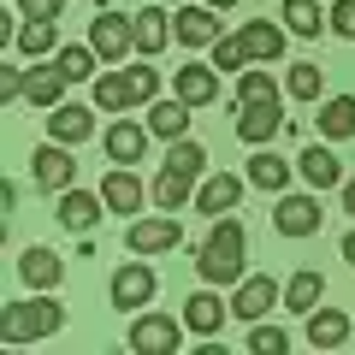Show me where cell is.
<instances>
[{"label": "cell", "mask_w": 355, "mask_h": 355, "mask_svg": "<svg viewBox=\"0 0 355 355\" xmlns=\"http://www.w3.org/2000/svg\"><path fill=\"white\" fill-rule=\"evenodd\" d=\"M249 349H254V355H284V349H291V331H279V326H261V320H254V331H249Z\"/></svg>", "instance_id": "cell-38"}, {"label": "cell", "mask_w": 355, "mask_h": 355, "mask_svg": "<svg viewBox=\"0 0 355 355\" xmlns=\"http://www.w3.org/2000/svg\"><path fill=\"white\" fill-rule=\"evenodd\" d=\"M243 261H249V231H243L237 219L219 214L214 225H207L202 249H196V272H202L207 284H237L243 279Z\"/></svg>", "instance_id": "cell-1"}, {"label": "cell", "mask_w": 355, "mask_h": 355, "mask_svg": "<svg viewBox=\"0 0 355 355\" xmlns=\"http://www.w3.org/2000/svg\"><path fill=\"white\" fill-rule=\"evenodd\" d=\"M202 166H207L202 142L178 137L172 148H166V166H160V178H154V202H160V214H178V207L196 196V178H202Z\"/></svg>", "instance_id": "cell-2"}, {"label": "cell", "mask_w": 355, "mask_h": 355, "mask_svg": "<svg viewBox=\"0 0 355 355\" xmlns=\"http://www.w3.org/2000/svg\"><path fill=\"white\" fill-rule=\"evenodd\" d=\"M308 343H314V349H338V343H349V314H338V308H314V314H308Z\"/></svg>", "instance_id": "cell-26"}, {"label": "cell", "mask_w": 355, "mask_h": 355, "mask_svg": "<svg viewBox=\"0 0 355 355\" xmlns=\"http://www.w3.org/2000/svg\"><path fill=\"white\" fill-rule=\"evenodd\" d=\"M71 154H65V142H42L36 154H30V178H36V190H71Z\"/></svg>", "instance_id": "cell-10"}, {"label": "cell", "mask_w": 355, "mask_h": 355, "mask_svg": "<svg viewBox=\"0 0 355 355\" xmlns=\"http://www.w3.org/2000/svg\"><path fill=\"white\" fill-rule=\"evenodd\" d=\"M225 314H231V308H225V302H219V296H214V291H196V296H190V302H184V326H190V331H196V338H214V331H219V326H225Z\"/></svg>", "instance_id": "cell-23"}, {"label": "cell", "mask_w": 355, "mask_h": 355, "mask_svg": "<svg viewBox=\"0 0 355 355\" xmlns=\"http://www.w3.org/2000/svg\"><path fill=\"white\" fill-rule=\"evenodd\" d=\"M320 196H279V214H272V225L284 231V237H314L320 231Z\"/></svg>", "instance_id": "cell-12"}, {"label": "cell", "mask_w": 355, "mask_h": 355, "mask_svg": "<svg viewBox=\"0 0 355 355\" xmlns=\"http://www.w3.org/2000/svg\"><path fill=\"white\" fill-rule=\"evenodd\" d=\"M284 18L272 24V18H254V24H243V48H249V60H261V65H272V60H284Z\"/></svg>", "instance_id": "cell-17"}, {"label": "cell", "mask_w": 355, "mask_h": 355, "mask_svg": "<svg viewBox=\"0 0 355 355\" xmlns=\"http://www.w3.org/2000/svg\"><path fill=\"white\" fill-rule=\"evenodd\" d=\"M343 214H355V178H343Z\"/></svg>", "instance_id": "cell-42"}, {"label": "cell", "mask_w": 355, "mask_h": 355, "mask_svg": "<svg viewBox=\"0 0 355 355\" xmlns=\"http://www.w3.org/2000/svg\"><path fill=\"white\" fill-rule=\"evenodd\" d=\"M65 326V308L48 291H36L30 302H6L0 308V343H42Z\"/></svg>", "instance_id": "cell-3"}, {"label": "cell", "mask_w": 355, "mask_h": 355, "mask_svg": "<svg viewBox=\"0 0 355 355\" xmlns=\"http://www.w3.org/2000/svg\"><path fill=\"white\" fill-rule=\"evenodd\" d=\"M166 42H172V18H166L160 6H142V12H137V53H148V60H154Z\"/></svg>", "instance_id": "cell-28"}, {"label": "cell", "mask_w": 355, "mask_h": 355, "mask_svg": "<svg viewBox=\"0 0 355 355\" xmlns=\"http://www.w3.org/2000/svg\"><path fill=\"white\" fill-rule=\"evenodd\" d=\"M249 184L254 190H272V196H284V184H291V160H279L272 148H261L249 160Z\"/></svg>", "instance_id": "cell-29"}, {"label": "cell", "mask_w": 355, "mask_h": 355, "mask_svg": "<svg viewBox=\"0 0 355 355\" xmlns=\"http://www.w3.org/2000/svg\"><path fill=\"white\" fill-rule=\"evenodd\" d=\"M53 214H60V225H65V231H77V237H83V231L101 225L107 196H95V190H60V207H53Z\"/></svg>", "instance_id": "cell-11"}, {"label": "cell", "mask_w": 355, "mask_h": 355, "mask_svg": "<svg viewBox=\"0 0 355 355\" xmlns=\"http://www.w3.org/2000/svg\"><path fill=\"white\" fill-rule=\"evenodd\" d=\"M184 320H172V314H142L137 326H130V349L137 355H178V343H184Z\"/></svg>", "instance_id": "cell-6"}, {"label": "cell", "mask_w": 355, "mask_h": 355, "mask_svg": "<svg viewBox=\"0 0 355 355\" xmlns=\"http://www.w3.org/2000/svg\"><path fill=\"white\" fill-rule=\"evenodd\" d=\"M89 48L101 53L107 65H125L130 48H137V18H125V12H101L95 24H89Z\"/></svg>", "instance_id": "cell-4"}, {"label": "cell", "mask_w": 355, "mask_h": 355, "mask_svg": "<svg viewBox=\"0 0 355 355\" xmlns=\"http://www.w3.org/2000/svg\"><path fill=\"white\" fill-rule=\"evenodd\" d=\"M320 296H326V279H320L314 266H302V272H291V284H284V308H291V314H314L320 308Z\"/></svg>", "instance_id": "cell-24"}, {"label": "cell", "mask_w": 355, "mask_h": 355, "mask_svg": "<svg viewBox=\"0 0 355 355\" xmlns=\"http://www.w3.org/2000/svg\"><path fill=\"white\" fill-rule=\"evenodd\" d=\"M184 243V225H178V214H160V219H130L125 231V249L130 254H166Z\"/></svg>", "instance_id": "cell-7"}, {"label": "cell", "mask_w": 355, "mask_h": 355, "mask_svg": "<svg viewBox=\"0 0 355 355\" xmlns=\"http://www.w3.org/2000/svg\"><path fill=\"white\" fill-rule=\"evenodd\" d=\"M279 296H284V291H279L272 279H266V272H249V279H237V296H231V314L254 326V320H261L266 308L279 302Z\"/></svg>", "instance_id": "cell-13"}, {"label": "cell", "mask_w": 355, "mask_h": 355, "mask_svg": "<svg viewBox=\"0 0 355 355\" xmlns=\"http://www.w3.org/2000/svg\"><path fill=\"white\" fill-rule=\"evenodd\" d=\"M24 77H30V71H18L12 60L0 65V101H18V95H24Z\"/></svg>", "instance_id": "cell-41"}, {"label": "cell", "mask_w": 355, "mask_h": 355, "mask_svg": "<svg viewBox=\"0 0 355 355\" xmlns=\"http://www.w3.org/2000/svg\"><path fill=\"white\" fill-rule=\"evenodd\" d=\"M284 30L291 36H320V24H326L331 12H320V0H284Z\"/></svg>", "instance_id": "cell-31"}, {"label": "cell", "mask_w": 355, "mask_h": 355, "mask_svg": "<svg viewBox=\"0 0 355 355\" xmlns=\"http://www.w3.org/2000/svg\"><path fill=\"white\" fill-rule=\"evenodd\" d=\"M320 83H326V71H320L314 60L291 65V95H296V101H320Z\"/></svg>", "instance_id": "cell-36"}, {"label": "cell", "mask_w": 355, "mask_h": 355, "mask_svg": "<svg viewBox=\"0 0 355 355\" xmlns=\"http://www.w3.org/2000/svg\"><path fill=\"white\" fill-rule=\"evenodd\" d=\"M154 291H160V279H154V266L148 261H125L113 272V284H107V296H113V308H148L154 302Z\"/></svg>", "instance_id": "cell-5"}, {"label": "cell", "mask_w": 355, "mask_h": 355, "mask_svg": "<svg viewBox=\"0 0 355 355\" xmlns=\"http://www.w3.org/2000/svg\"><path fill=\"white\" fill-rule=\"evenodd\" d=\"M60 6L65 0H18V18H30V24H60Z\"/></svg>", "instance_id": "cell-39"}, {"label": "cell", "mask_w": 355, "mask_h": 355, "mask_svg": "<svg viewBox=\"0 0 355 355\" xmlns=\"http://www.w3.org/2000/svg\"><path fill=\"white\" fill-rule=\"evenodd\" d=\"M148 137H154L148 119H142V125H137V119H119V125L107 130V160H113V166H137L142 148H148Z\"/></svg>", "instance_id": "cell-15"}, {"label": "cell", "mask_w": 355, "mask_h": 355, "mask_svg": "<svg viewBox=\"0 0 355 355\" xmlns=\"http://www.w3.org/2000/svg\"><path fill=\"white\" fill-rule=\"evenodd\" d=\"M343 261L355 266V231H349V237H343Z\"/></svg>", "instance_id": "cell-43"}, {"label": "cell", "mask_w": 355, "mask_h": 355, "mask_svg": "<svg viewBox=\"0 0 355 355\" xmlns=\"http://www.w3.org/2000/svg\"><path fill=\"white\" fill-rule=\"evenodd\" d=\"M172 89H178L190 107H207V101L219 95V65H196V60H190V65H178Z\"/></svg>", "instance_id": "cell-19"}, {"label": "cell", "mask_w": 355, "mask_h": 355, "mask_svg": "<svg viewBox=\"0 0 355 355\" xmlns=\"http://www.w3.org/2000/svg\"><path fill=\"white\" fill-rule=\"evenodd\" d=\"M279 130H284V107L279 101H243L237 107V137L249 142V148H266Z\"/></svg>", "instance_id": "cell-8"}, {"label": "cell", "mask_w": 355, "mask_h": 355, "mask_svg": "<svg viewBox=\"0 0 355 355\" xmlns=\"http://www.w3.org/2000/svg\"><path fill=\"white\" fill-rule=\"evenodd\" d=\"M214 65H219V71H243V65H249L243 30H237V36H219V42H214Z\"/></svg>", "instance_id": "cell-37"}, {"label": "cell", "mask_w": 355, "mask_h": 355, "mask_svg": "<svg viewBox=\"0 0 355 355\" xmlns=\"http://www.w3.org/2000/svg\"><path fill=\"white\" fill-rule=\"evenodd\" d=\"M326 30H331V36H343V42H355V0H338V6H331Z\"/></svg>", "instance_id": "cell-40"}, {"label": "cell", "mask_w": 355, "mask_h": 355, "mask_svg": "<svg viewBox=\"0 0 355 355\" xmlns=\"http://www.w3.org/2000/svg\"><path fill=\"white\" fill-rule=\"evenodd\" d=\"M320 137H331V142L355 137V95H331V101H320Z\"/></svg>", "instance_id": "cell-27"}, {"label": "cell", "mask_w": 355, "mask_h": 355, "mask_svg": "<svg viewBox=\"0 0 355 355\" xmlns=\"http://www.w3.org/2000/svg\"><path fill=\"white\" fill-rule=\"evenodd\" d=\"M60 95H65V71H60V60L53 65H30V77H24V101L30 107H60Z\"/></svg>", "instance_id": "cell-22"}, {"label": "cell", "mask_w": 355, "mask_h": 355, "mask_svg": "<svg viewBox=\"0 0 355 355\" xmlns=\"http://www.w3.org/2000/svg\"><path fill=\"white\" fill-rule=\"evenodd\" d=\"M18 48H24L30 60H42V53H60V30H53V24H30V18H24V30H18Z\"/></svg>", "instance_id": "cell-34"}, {"label": "cell", "mask_w": 355, "mask_h": 355, "mask_svg": "<svg viewBox=\"0 0 355 355\" xmlns=\"http://www.w3.org/2000/svg\"><path fill=\"white\" fill-rule=\"evenodd\" d=\"M148 130H154V137H166V142H178L184 130H190V101H184V95L154 101V107H148Z\"/></svg>", "instance_id": "cell-25"}, {"label": "cell", "mask_w": 355, "mask_h": 355, "mask_svg": "<svg viewBox=\"0 0 355 355\" xmlns=\"http://www.w3.org/2000/svg\"><path fill=\"white\" fill-rule=\"evenodd\" d=\"M48 137L65 142V148L89 142V137H95V107H83V101H60V107H48Z\"/></svg>", "instance_id": "cell-9"}, {"label": "cell", "mask_w": 355, "mask_h": 355, "mask_svg": "<svg viewBox=\"0 0 355 355\" xmlns=\"http://www.w3.org/2000/svg\"><path fill=\"white\" fill-rule=\"evenodd\" d=\"M243 190H249V178H231V172H214L202 184V190H196V207H202V214H237V202H243Z\"/></svg>", "instance_id": "cell-14"}, {"label": "cell", "mask_w": 355, "mask_h": 355, "mask_svg": "<svg viewBox=\"0 0 355 355\" xmlns=\"http://www.w3.org/2000/svg\"><path fill=\"white\" fill-rule=\"evenodd\" d=\"M18 279H24L30 291H53V284L65 279V261L53 249H24L18 254Z\"/></svg>", "instance_id": "cell-20"}, {"label": "cell", "mask_w": 355, "mask_h": 355, "mask_svg": "<svg viewBox=\"0 0 355 355\" xmlns=\"http://www.w3.org/2000/svg\"><path fill=\"white\" fill-rule=\"evenodd\" d=\"M160 101V71L148 65V53H142L137 65H130V107H154Z\"/></svg>", "instance_id": "cell-33"}, {"label": "cell", "mask_w": 355, "mask_h": 355, "mask_svg": "<svg viewBox=\"0 0 355 355\" xmlns=\"http://www.w3.org/2000/svg\"><path fill=\"white\" fill-rule=\"evenodd\" d=\"M53 60H60L65 83H83V77H101V71H95V65H101V53H95V48H83V42H71V48H60Z\"/></svg>", "instance_id": "cell-32"}, {"label": "cell", "mask_w": 355, "mask_h": 355, "mask_svg": "<svg viewBox=\"0 0 355 355\" xmlns=\"http://www.w3.org/2000/svg\"><path fill=\"white\" fill-rule=\"evenodd\" d=\"M243 101H279L272 71H243V77H237V107H243Z\"/></svg>", "instance_id": "cell-35"}, {"label": "cell", "mask_w": 355, "mask_h": 355, "mask_svg": "<svg viewBox=\"0 0 355 355\" xmlns=\"http://www.w3.org/2000/svg\"><path fill=\"white\" fill-rule=\"evenodd\" d=\"M296 172L308 178V190H343V160L331 148H302V160H296Z\"/></svg>", "instance_id": "cell-18"}, {"label": "cell", "mask_w": 355, "mask_h": 355, "mask_svg": "<svg viewBox=\"0 0 355 355\" xmlns=\"http://www.w3.org/2000/svg\"><path fill=\"white\" fill-rule=\"evenodd\" d=\"M172 24H178V42H184V48H214L219 42V12L207 6V0L202 6H184Z\"/></svg>", "instance_id": "cell-16"}, {"label": "cell", "mask_w": 355, "mask_h": 355, "mask_svg": "<svg viewBox=\"0 0 355 355\" xmlns=\"http://www.w3.org/2000/svg\"><path fill=\"white\" fill-rule=\"evenodd\" d=\"M207 6H214V12H231V6H237V0H207Z\"/></svg>", "instance_id": "cell-44"}, {"label": "cell", "mask_w": 355, "mask_h": 355, "mask_svg": "<svg viewBox=\"0 0 355 355\" xmlns=\"http://www.w3.org/2000/svg\"><path fill=\"white\" fill-rule=\"evenodd\" d=\"M101 196H107V214H137L142 207V178L130 172V166H113V172H107V184H101Z\"/></svg>", "instance_id": "cell-21"}, {"label": "cell", "mask_w": 355, "mask_h": 355, "mask_svg": "<svg viewBox=\"0 0 355 355\" xmlns=\"http://www.w3.org/2000/svg\"><path fill=\"white\" fill-rule=\"evenodd\" d=\"M95 107L101 113H130V71H101L95 77Z\"/></svg>", "instance_id": "cell-30"}]
</instances>
